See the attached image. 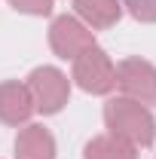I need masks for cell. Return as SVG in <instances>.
<instances>
[{
	"mask_svg": "<svg viewBox=\"0 0 156 159\" xmlns=\"http://www.w3.org/2000/svg\"><path fill=\"white\" fill-rule=\"evenodd\" d=\"M19 153H21V159H52V138L43 129L31 125L19 138Z\"/></svg>",
	"mask_w": 156,
	"mask_h": 159,
	"instance_id": "cell-7",
	"label": "cell"
},
{
	"mask_svg": "<svg viewBox=\"0 0 156 159\" xmlns=\"http://www.w3.org/2000/svg\"><path fill=\"white\" fill-rule=\"evenodd\" d=\"M129 6H132V12L138 19H144V21L156 19V0H129Z\"/></svg>",
	"mask_w": 156,
	"mask_h": 159,
	"instance_id": "cell-9",
	"label": "cell"
},
{
	"mask_svg": "<svg viewBox=\"0 0 156 159\" xmlns=\"http://www.w3.org/2000/svg\"><path fill=\"white\" fill-rule=\"evenodd\" d=\"M52 43H55V49H58L61 55L67 58V55L77 52L80 46H92V37H89L74 19H58L55 28H52Z\"/></svg>",
	"mask_w": 156,
	"mask_h": 159,
	"instance_id": "cell-5",
	"label": "cell"
},
{
	"mask_svg": "<svg viewBox=\"0 0 156 159\" xmlns=\"http://www.w3.org/2000/svg\"><path fill=\"white\" fill-rule=\"evenodd\" d=\"M77 9L92 25H110L113 19H119V3L117 0H77Z\"/></svg>",
	"mask_w": 156,
	"mask_h": 159,
	"instance_id": "cell-8",
	"label": "cell"
},
{
	"mask_svg": "<svg viewBox=\"0 0 156 159\" xmlns=\"http://www.w3.org/2000/svg\"><path fill=\"white\" fill-rule=\"evenodd\" d=\"M31 86H34V92H37V107L43 113H55L64 98H67V80L61 77L58 70H52V67H43V70H34V77H31Z\"/></svg>",
	"mask_w": 156,
	"mask_h": 159,
	"instance_id": "cell-3",
	"label": "cell"
},
{
	"mask_svg": "<svg viewBox=\"0 0 156 159\" xmlns=\"http://www.w3.org/2000/svg\"><path fill=\"white\" fill-rule=\"evenodd\" d=\"M31 113V98L19 86H0V116L9 122H19Z\"/></svg>",
	"mask_w": 156,
	"mask_h": 159,
	"instance_id": "cell-6",
	"label": "cell"
},
{
	"mask_svg": "<svg viewBox=\"0 0 156 159\" xmlns=\"http://www.w3.org/2000/svg\"><path fill=\"white\" fill-rule=\"evenodd\" d=\"M16 9H25V12H49L52 9V0H12Z\"/></svg>",
	"mask_w": 156,
	"mask_h": 159,
	"instance_id": "cell-10",
	"label": "cell"
},
{
	"mask_svg": "<svg viewBox=\"0 0 156 159\" xmlns=\"http://www.w3.org/2000/svg\"><path fill=\"white\" fill-rule=\"evenodd\" d=\"M107 122L113 125V132L129 135V138L141 141V144H150V141H153V119H150V113H147L141 104H132V101H110V107H107Z\"/></svg>",
	"mask_w": 156,
	"mask_h": 159,
	"instance_id": "cell-1",
	"label": "cell"
},
{
	"mask_svg": "<svg viewBox=\"0 0 156 159\" xmlns=\"http://www.w3.org/2000/svg\"><path fill=\"white\" fill-rule=\"evenodd\" d=\"M119 83L141 98H156V70L144 61H126L119 70Z\"/></svg>",
	"mask_w": 156,
	"mask_h": 159,
	"instance_id": "cell-4",
	"label": "cell"
},
{
	"mask_svg": "<svg viewBox=\"0 0 156 159\" xmlns=\"http://www.w3.org/2000/svg\"><path fill=\"white\" fill-rule=\"evenodd\" d=\"M117 74H113V67H110V61L104 58V52L101 49H86V55L77 61V80L83 89H89V92H107L113 83H117Z\"/></svg>",
	"mask_w": 156,
	"mask_h": 159,
	"instance_id": "cell-2",
	"label": "cell"
}]
</instances>
